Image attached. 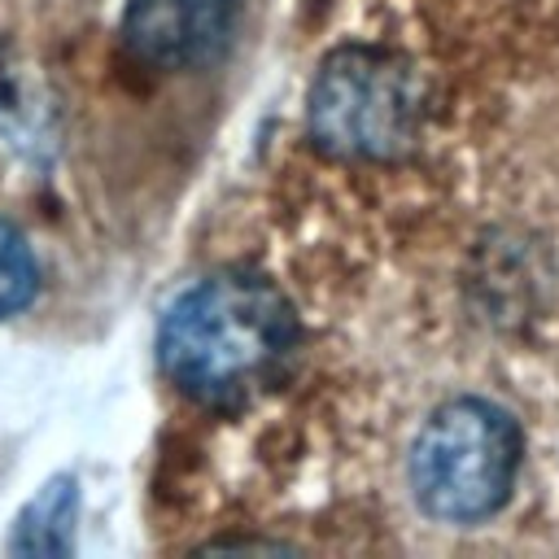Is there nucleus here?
I'll return each mask as SVG.
<instances>
[{
  "label": "nucleus",
  "instance_id": "obj_1",
  "mask_svg": "<svg viewBox=\"0 0 559 559\" xmlns=\"http://www.w3.org/2000/svg\"><path fill=\"white\" fill-rule=\"evenodd\" d=\"M297 349L288 297L253 271H218L192 284L157 328L166 380L205 402L236 406L280 380Z\"/></svg>",
  "mask_w": 559,
  "mask_h": 559
},
{
  "label": "nucleus",
  "instance_id": "obj_2",
  "mask_svg": "<svg viewBox=\"0 0 559 559\" xmlns=\"http://www.w3.org/2000/svg\"><path fill=\"white\" fill-rule=\"evenodd\" d=\"M424 122V87L415 66L389 48H336L323 57L310 96V140L349 162H393L415 148Z\"/></svg>",
  "mask_w": 559,
  "mask_h": 559
},
{
  "label": "nucleus",
  "instance_id": "obj_3",
  "mask_svg": "<svg viewBox=\"0 0 559 559\" xmlns=\"http://www.w3.org/2000/svg\"><path fill=\"white\" fill-rule=\"evenodd\" d=\"M520 428L485 397H454L428 415L411 445L415 502L445 524L493 515L520 472Z\"/></svg>",
  "mask_w": 559,
  "mask_h": 559
},
{
  "label": "nucleus",
  "instance_id": "obj_4",
  "mask_svg": "<svg viewBox=\"0 0 559 559\" xmlns=\"http://www.w3.org/2000/svg\"><path fill=\"white\" fill-rule=\"evenodd\" d=\"M240 17V0H127L122 44L148 70H197L214 61Z\"/></svg>",
  "mask_w": 559,
  "mask_h": 559
},
{
  "label": "nucleus",
  "instance_id": "obj_5",
  "mask_svg": "<svg viewBox=\"0 0 559 559\" xmlns=\"http://www.w3.org/2000/svg\"><path fill=\"white\" fill-rule=\"evenodd\" d=\"M74 515H79V489L70 476H57L22 507L9 546L22 555H70Z\"/></svg>",
  "mask_w": 559,
  "mask_h": 559
},
{
  "label": "nucleus",
  "instance_id": "obj_6",
  "mask_svg": "<svg viewBox=\"0 0 559 559\" xmlns=\"http://www.w3.org/2000/svg\"><path fill=\"white\" fill-rule=\"evenodd\" d=\"M39 293V262L26 236L0 218V319L26 310Z\"/></svg>",
  "mask_w": 559,
  "mask_h": 559
}]
</instances>
